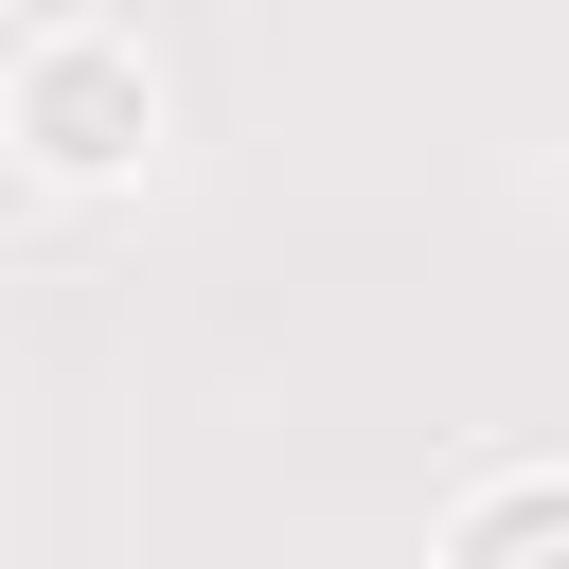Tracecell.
I'll use <instances>...</instances> for the list:
<instances>
[{"instance_id": "6da1fadb", "label": "cell", "mask_w": 569, "mask_h": 569, "mask_svg": "<svg viewBox=\"0 0 569 569\" xmlns=\"http://www.w3.org/2000/svg\"><path fill=\"white\" fill-rule=\"evenodd\" d=\"M124 142H142V107H107V71H71V53H53V71H36V160H71V178H89V160H124Z\"/></svg>"}, {"instance_id": "7a4b0ae2", "label": "cell", "mask_w": 569, "mask_h": 569, "mask_svg": "<svg viewBox=\"0 0 569 569\" xmlns=\"http://www.w3.org/2000/svg\"><path fill=\"white\" fill-rule=\"evenodd\" d=\"M445 569H569V480H533V498H498Z\"/></svg>"}]
</instances>
